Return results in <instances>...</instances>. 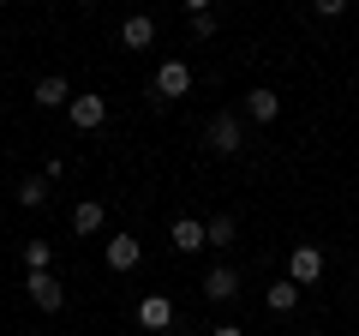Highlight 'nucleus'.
<instances>
[{
    "label": "nucleus",
    "instance_id": "obj_1",
    "mask_svg": "<svg viewBox=\"0 0 359 336\" xmlns=\"http://www.w3.org/2000/svg\"><path fill=\"white\" fill-rule=\"evenodd\" d=\"M186 91H192V66H186V60H162V66H156V78H150L156 103H174V96H186Z\"/></svg>",
    "mask_w": 359,
    "mask_h": 336
},
{
    "label": "nucleus",
    "instance_id": "obj_2",
    "mask_svg": "<svg viewBox=\"0 0 359 336\" xmlns=\"http://www.w3.org/2000/svg\"><path fill=\"white\" fill-rule=\"evenodd\" d=\"M204 144H210L216 156H233V150L245 144V127H240V115H216V120H210V132H204Z\"/></svg>",
    "mask_w": 359,
    "mask_h": 336
},
{
    "label": "nucleus",
    "instance_id": "obj_3",
    "mask_svg": "<svg viewBox=\"0 0 359 336\" xmlns=\"http://www.w3.org/2000/svg\"><path fill=\"white\" fill-rule=\"evenodd\" d=\"M318 276H323V252H318V246H306V240H299L294 252H287V283L311 288V283H318Z\"/></svg>",
    "mask_w": 359,
    "mask_h": 336
},
{
    "label": "nucleus",
    "instance_id": "obj_4",
    "mask_svg": "<svg viewBox=\"0 0 359 336\" xmlns=\"http://www.w3.org/2000/svg\"><path fill=\"white\" fill-rule=\"evenodd\" d=\"M30 300H36V306L42 312H60L66 306V288H60V276H54V271H30Z\"/></svg>",
    "mask_w": 359,
    "mask_h": 336
},
{
    "label": "nucleus",
    "instance_id": "obj_5",
    "mask_svg": "<svg viewBox=\"0 0 359 336\" xmlns=\"http://www.w3.org/2000/svg\"><path fill=\"white\" fill-rule=\"evenodd\" d=\"M138 324L144 330H174V300L168 295H144L138 300Z\"/></svg>",
    "mask_w": 359,
    "mask_h": 336
},
{
    "label": "nucleus",
    "instance_id": "obj_6",
    "mask_svg": "<svg viewBox=\"0 0 359 336\" xmlns=\"http://www.w3.org/2000/svg\"><path fill=\"white\" fill-rule=\"evenodd\" d=\"M66 115H72V127L96 132V127L108 120V96H72V108H66Z\"/></svg>",
    "mask_w": 359,
    "mask_h": 336
},
{
    "label": "nucleus",
    "instance_id": "obj_7",
    "mask_svg": "<svg viewBox=\"0 0 359 336\" xmlns=\"http://www.w3.org/2000/svg\"><path fill=\"white\" fill-rule=\"evenodd\" d=\"M168 240H174V252H204V246H210V234H204V222H198V217H180Z\"/></svg>",
    "mask_w": 359,
    "mask_h": 336
},
{
    "label": "nucleus",
    "instance_id": "obj_8",
    "mask_svg": "<svg viewBox=\"0 0 359 336\" xmlns=\"http://www.w3.org/2000/svg\"><path fill=\"white\" fill-rule=\"evenodd\" d=\"M138 259H144V246L132 234H114L108 240V271H138Z\"/></svg>",
    "mask_w": 359,
    "mask_h": 336
},
{
    "label": "nucleus",
    "instance_id": "obj_9",
    "mask_svg": "<svg viewBox=\"0 0 359 336\" xmlns=\"http://www.w3.org/2000/svg\"><path fill=\"white\" fill-rule=\"evenodd\" d=\"M233 295H240V276H233L228 264H222V271H210V276H204V300H233Z\"/></svg>",
    "mask_w": 359,
    "mask_h": 336
},
{
    "label": "nucleus",
    "instance_id": "obj_10",
    "mask_svg": "<svg viewBox=\"0 0 359 336\" xmlns=\"http://www.w3.org/2000/svg\"><path fill=\"white\" fill-rule=\"evenodd\" d=\"M120 42H126V49H150L156 42V18H126V25H120Z\"/></svg>",
    "mask_w": 359,
    "mask_h": 336
},
{
    "label": "nucleus",
    "instance_id": "obj_11",
    "mask_svg": "<svg viewBox=\"0 0 359 336\" xmlns=\"http://www.w3.org/2000/svg\"><path fill=\"white\" fill-rule=\"evenodd\" d=\"M245 115H252V120H276V115H282V96H276V91H252V96H245Z\"/></svg>",
    "mask_w": 359,
    "mask_h": 336
},
{
    "label": "nucleus",
    "instance_id": "obj_12",
    "mask_svg": "<svg viewBox=\"0 0 359 336\" xmlns=\"http://www.w3.org/2000/svg\"><path fill=\"white\" fill-rule=\"evenodd\" d=\"M72 108V91H66V78H42V84H36V108Z\"/></svg>",
    "mask_w": 359,
    "mask_h": 336
},
{
    "label": "nucleus",
    "instance_id": "obj_13",
    "mask_svg": "<svg viewBox=\"0 0 359 336\" xmlns=\"http://www.w3.org/2000/svg\"><path fill=\"white\" fill-rule=\"evenodd\" d=\"M294 306H299V283H287V276L269 283V312H294Z\"/></svg>",
    "mask_w": 359,
    "mask_h": 336
},
{
    "label": "nucleus",
    "instance_id": "obj_14",
    "mask_svg": "<svg viewBox=\"0 0 359 336\" xmlns=\"http://www.w3.org/2000/svg\"><path fill=\"white\" fill-rule=\"evenodd\" d=\"M18 205H30V210H36V205H48V174H30V181L18 186Z\"/></svg>",
    "mask_w": 359,
    "mask_h": 336
},
{
    "label": "nucleus",
    "instance_id": "obj_15",
    "mask_svg": "<svg viewBox=\"0 0 359 336\" xmlns=\"http://www.w3.org/2000/svg\"><path fill=\"white\" fill-rule=\"evenodd\" d=\"M186 18H192V30H198V37H210V30H216V13H210L204 0H186Z\"/></svg>",
    "mask_w": 359,
    "mask_h": 336
},
{
    "label": "nucleus",
    "instance_id": "obj_16",
    "mask_svg": "<svg viewBox=\"0 0 359 336\" xmlns=\"http://www.w3.org/2000/svg\"><path fill=\"white\" fill-rule=\"evenodd\" d=\"M72 228L78 234H96V228H102V205H78L72 210Z\"/></svg>",
    "mask_w": 359,
    "mask_h": 336
},
{
    "label": "nucleus",
    "instance_id": "obj_17",
    "mask_svg": "<svg viewBox=\"0 0 359 336\" xmlns=\"http://www.w3.org/2000/svg\"><path fill=\"white\" fill-rule=\"evenodd\" d=\"M204 234H210V246H233V217H210Z\"/></svg>",
    "mask_w": 359,
    "mask_h": 336
},
{
    "label": "nucleus",
    "instance_id": "obj_18",
    "mask_svg": "<svg viewBox=\"0 0 359 336\" xmlns=\"http://www.w3.org/2000/svg\"><path fill=\"white\" fill-rule=\"evenodd\" d=\"M25 264H30V271H48V264H54V246L48 240H30L25 246Z\"/></svg>",
    "mask_w": 359,
    "mask_h": 336
},
{
    "label": "nucleus",
    "instance_id": "obj_19",
    "mask_svg": "<svg viewBox=\"0 0 359 336\" xmlns=\"http://www.w3.org/2000/svg\"><path fill=\"white\" fill-rule=\"evenodd\" d=\"M210 336H245V330H240V324H216V330H210Z\"/></svg>",
    "mask_w": 359,
    "mask_h": 336
},
{
    "label": "nucleus",
    "instance_id": "obj_20",
    "mask_svg": "<svg viewBox=\"0 0 359 336\" xmlns=\"http://www.w3.org/2000/svg\"><path fill=\"white\" fill-rule=\"evenodd\" d=\"M353 271H359V264H353Z\"/></svg>",
    "mask_w": 359,
    "mask_h": 336
}]
</instances>
